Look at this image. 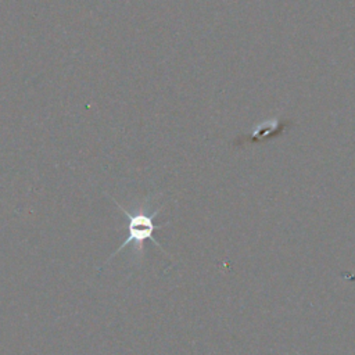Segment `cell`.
<instances>
[{"label": "cell", "mask_w": 355, "mask_h": 355, "mask_svg": "<svg viewBox=\"0 0 355 355\" xmlns=\"http://www.w3.org/2000/svg\"><path fill=\"white\" fill-rule=\"evenodd\" d=\"M151 200H153V196L147 197L141 204H139V207L135 211H128L115 198H112V201L116 204V207L122 211V214L128 219V236L123 240V243L115 250V252L107 259V262L111 261V258H114L118 252H121L125 247H128L130 244L135 245V250L137 252H141L144 241H147V240H151L158 248H161L165 252L162 245L154 239V232L161 227V226L155 225L154 219L159 214L162 207H157L155 209H151L150 208Z\"/></svg>", "instance_id": "cell-1"}, {"label": "cell", "mask_w": 355, "mask_h": 355, "mask_svg": "<svg viewBox=\"0 0 355 355\" xmlns=\"http://www.w3.org/2000/svg\"><path fill=\"white\" fill-rule=\"evenodd\" d=\"M259 128H262V132L261 130H254L250 136V140H257V141H261L263 140V137H268V136H273V132L277 135L280 130H282V125L277 119H273V121H268V122H263Z\"/></svg>", "instance_id": "cell-2"}]
</instances>
